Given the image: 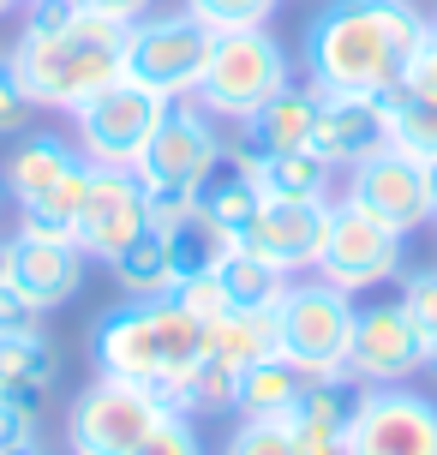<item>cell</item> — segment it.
Instances as JSON below:
<instances>
[{
  "label": "cell",
  "mask_w": 437,
  "mask_h": 455,
  "mask_svg": "<svg viewBox=\"0 0 437 455\" xmlns=\"http://www.w3.org/2000/svg\"><path fill=\"white\" fill-rule=\"evenodd\" d=\"M132 455H204V443H198V432H192V419H186V413H162L156 432L144 437Z\"/></svg>",
  "instance_id": "e575fe53"
},
{
  "label": "cell",
  "mask_w": 437,
  "mask_h": 455,
  "mask_svg": "<svg viewBox=\"0 0 437 455\" xmlns=\"http://www.w3.org/2000/svg\"><path fill=\"white\" fill-rule=\"evenodd\" d=\"M120 54H126V24L115 19H96L78 6V19L60 24V30H43L30 36L19 30L12 36V67L24 78V96L36 108L72 114L84 96H96L102 84L120 78Z\"/></svg>",
  "instance_id": "7a4b0ae2"
},
{
  "label": "cell",
  "mask_w": 437,
  "mask_h": 455,
  "mask_svg": "<svg viewBox=\"0 0 437 455\" xmlns=\"http://www.w3.org/2000/svg\"><path fill=\"white\" fill-rule=\"evenodd\" d=\"M222 455H299V443L288 437L282 419H240V432L228 437Z\"/></svg>",
  "instance_id": "d6a6232c"
},
{
  "label": "cell",
  "mask_w": 437,
  "mask_h": 455,
  "mask_svg": "<svg viewBox=\"0 0 437 455\" xmlns=\"http://www.w3.org/2000/svg\"><path fill=\"white\" fill-rule=\"evenodd\" d=\"M342 198H354L360 210H371V216L390 222L395 234H414V228L437 222L425 162L408 156L401 144H384L377 156L354 162V168H347V192H342Z\"/></svg>",
  "instance_id": "7c38bea8"
},
{
  "label": "cell",
  "mask_w": 437,
  "mask_h": 455,
  "mask_svg": "<svg viewBox=\"0 0 437 455\" xmlns=\"http://www.w3.org/2000/svg\"><path fill=\"white\" fill-rule=\"evenodd\" d=\"M168 299H174V306H186V312H192L198 323H216L222 312H228V294H222V282H216L210 270H198V275H180V282L168 288Z\"/></svg>",
  "instance_id": "1f68e13d"
},
{
  "label": "cell",
  "mask_w": 437,
  "mask_h": 455,
  "mask_svg": "<svg viewBox=\"0 0 437 455\" xmlns=\"http://www.w3.org/2000/svg\"><path fill=\"white\" fill-rule=\"evenodd\" d=\"M150 228V192L132 168H102L91 162V180H84V204H78V228L72 240L84 246V258H115L132 234Z\"/></svg>",
  "instance_id": "5bb4252c"
},
{
  "label": "cell",
  "mask_w": 437,
  "mask_h": 455,
  "mask_svg": "<svg viewBox=\"0 0 437 455\" xmlns=\"http://www.w3.org/2000/svg\"><path fill=\"white\" fill-rule=\"evenodd\" d=\"M78 19V0H24V24L30 36H43V30H60V24Z\"/></svg>",
  "instance_id": "74e56055"
},
{
  "label": "cell",
  "mask_w": 437,
  "mask_h": 455,
  "mask_svg": "<svg viewBox=\"0 0 437 455\" xmlns=\"http://www.w3.org/2000/svg\"><path fill=\"white\" fill-rule=\"evenodd\" d=\"M323 222H330V204H282V198H264L252 228L240 234V246H252L258 258L276 264L282 275H299V270L318 264Z\"/></svg>",
  "instance_id": "e0dca14e"
},
{
  "label": "cell",
  "mask_w": 437,
  "mask_h": 455,
  "mask_svg": "<svg viewBox=\"0 0 437 455\" xmlns=\"http://www.w3.org/2000/svg\"><path fill=\"white\" fill-rule=\"evenodd\" d=\"M84 246L78 240H60V234H30L19 228L12 234V288H19L36 312H54L67 306L78 288H84Z\"/></svg>",
  "instance_id": "2e32d148"
},
{
  "label": "cell",
  "mask_w": 437,
  "mask_h": 455,
  "mask_svg": "<svg viewBox=\"0 0 437 455\" xmlns=\"http://www.w3.org/2000/svg\"><path fill=\"white\" fill-rule=\"evenodd\" d=\"M36 323H43V312H36L12 282H0V336H6V330H36Z\"/></svg>",
  "instance_id": "f35d334b"
},
{
  "label": "cell",
  "mask_w": 437,
  "mask_h": 455,
  "mask_svg": "<svg viewBox=\"0 0 437 455\" xmlns=\"http://www.w3.org/2000/svg\"><path fill=\"white\" fill-rule=\"evenodd\" d=\"M282 0H186L192 19H204L210 30H252V24H270Z\"/></svg>",
  "instance_id": "4dcf8cb0"
},
{
  "label": "cell",
  "mask_w": 437,
  "mask_h": 455,
  "mask_svg": "<svg viewBox=\"0 0 437 455\" xmlns=\"http://www.w3.org/2000/svg\"><path fill=\"white\" fill-rule=\"evenodd\" d=\"M12 6H24V0H0V19H6V12H12Z\"/></svg>",
  "instance_id": "bcb514c9"
},
{
  "label": "cell",
  "mask_w": 437,
  "mask_h": 455,
  "mask_svg": "<svg viewBox=\"0 0 437 455\" xmlns=\"http://www.w3.org/2000/svg\"><path fill=\"white\" fill-rule=\"evenodd\" d=\"M432 24H437V12H432Z\"/></svg>",
  "instance_id": "7dc6e473"
},
{
  "label": "cell",
  "mask_w": 437,
  "mask_h": 455,
  "mask_svg": "<svg viewBox=\"0 0 437 455\" xmlns=\"http://www.w3.org/2000/svg\"><path fill=\"white\" fill-rule=\"evenodd\" d=\"M222 132H216V114H204L192 96H180V102H168V114H162V126L150 132V144H144L139 156V174L144 192L150 198H192L198 186H204V174L222 162Z\"/></svg>",
  "instance_id": "ba28073f"
},
{
  "label": "cell",
  "mask_w": 437,
  "mask_h": 455,
  "mask_svg": "<svg viewBox=\"0 0 437 455\" xmlns=\"http://www.w3.org/2000/svg\"><path fill=\"white\" fill-rule=\"evenodd\" d=\"M425 371L437 378V336H432V347H425Z\"/></svg>",
  "instance_id": "f6af8a7d"
},
{
  "label": "cell",
  "mask_w": 437,
  "mask_h": 455,
  "mask_svg": "<svg viewBox=\"0 0 437 455\" xmlns=\"http://www.w3.org/2000/svg\"><path fill=\"white\" fill-rule=\"evenodd\" d=\"M347 413H354V378H306L294 408L282 413V426L299 443V455H342Z\"/></svg>",
  "instance_id": "d6986e66"
},
{
  "label": "cell",
  "mask_w": 437,
  "mask_h": 455,
  "mask_svg": "<svg viewBox=\"0 0 437 455\" xmlns=\"http://www.w3.org/2000/svg\"><path fill=\"white\" fill-rule=\"evenodd\" d=\"M425 180H432V210H437V162H425Z\"/></svg>",
  "instance_id": "ee69618b"
},
{
  "label": "cell",
  "mask_w": 437,
  "mask_h": 455,
  "mask_svg": "<svg viewBox=\"0 0 437 455\" xmlns=\"http://www.w3.org/2000/svg\"><path fill=\"white\" fill-rule=\"evenodd\" d=\"M282 84H294V54H288V43L270 36V24L216 30L192 102H198L204 114H216V120H246V114L264 108Z\"/></svg>",
  "instance_id": "277c9868"
},
{
  "label": "cell",
  "mask_w": 437,
  "mask_h": 455,
  "mask_svg": "<svg viewBox=\"0 0 437 455\" xmlns=\"http://www.w3.org/2000/svg\"><path fill=\"white\" fill-rule=\"evenodd\" d=\"M156 419H162V402L144 384L96 378V384L78 389V402L67 413V443L72 455H132L156 432Z\"/></svg>",
  "instance_id": "8fae6325"
},
{
  "label": "cell",
  "mask_w": 437,
  "mask_h": 455,
  "mask_svg": "<svg viewBox=\"0 0 437 455\" xmlns=\"http://www.w3.org/2000/svg\"><path fill=\"white\" fill-rule=\"evenodd\" d=\"M84 12H96V19H115V24H139L144 12H156V0H78Z\"/></svg>",
  "instance_id": "60d3db41"
},
{
  "label": "cell",
  "mask_w": 437,
  "mask_h": 455,
  "mask_svg": "<svg viewBox=\"0 0 437 455\" xmlns=\"http://www.w3.org/2000/svg\"><path fill=\"white\" fill-rule=\"evenodd\" d=\"M0 282H12V234H0Z\"/></svg>",
  "instance_id": "b9f144b4"
},
{
  "label": "cell",
  "mask_w": 437,
  "mask_h": 455,
  "mask_svg": "<svg viewBox=\"0 0 437 455\" xmlns=\"http://www.w3.org/2000/svg\"><path fill=\"white\" fill-rule=\"evenodd\" d=\"M210 275L222 282L228 312H270V306L288 294V275H282L276 264H264V258H258L252 246H240V240H228V246L216 251Z\"/></svg>",
  "instance_id": "cb8c5ba5"
},
{
  "label": "cell",
  "mask_w": 437,
  "mask_h": 455,
  "mask_svg": "<svg viewBox=\"0 0 437 455\" xmlns=\"http://www.w3.org/2000/svg\"><path fill=\"white\" fill-rule=\"evenodd\" d=\"M0 455H48V450L36 443V437H24V443H12V450H0Z\"/></svg>",
  "instance_id": "7bdbcfd3"
},
{
  "label": "cell",
  "mask_w": 437,
  "mask_h": 455,
  "mask_svg": "<svg viewBox=\"0 0 437 455\" xmlns=\"http://www.w3.org/2000/svg\"><path fill=\"white\" fill-rule=\"evenodd\" d=\"M24 437H36V413L0 395V450H12V443H24Z\"/></svg>",
  "instance_id": "ab89813d"
},
{
  "label": "cell",
  "mask_w": 437,
  "mask_h": 455,
  "mask_svg": "<svg viewBox=\"0 0 437 455\" xmlns=\"http://www.w3.org/2000/svg\"><path fill=\"white\" fill-rule=\"evenodd\" d=\"M342 455H437V402L408 384H360Z\"/></svg>",
  "instance_id": "30bf717a"
},
{
  "label": "cell",
  "mask_w": 437,
  "mask_h": 455,
  "mask_svg": "<svg viewBox=\"0 0 437 455\" xmlns=\"http://www.w3.org/2000/svg\"><path fill=\"white\" fill-rule=\"evenodd\" d=\"M234 384H240V371H228L216 354H204V360H198V365L180 378V413H186V419H204V413H234Z\"/></svg>",
  "instance_id": "f546056e"
},
{
  "label": "cell",
  "mask_w": 437,
  "mask_h": 455,
  "mask_svg": "<svg viewBox=\"0 0 437 455\" xmlns=\"http://www.w3.org/2000/svg\"><path fill=\"white\" fill-rule=\"evenodd\" d=\"M246 168L264 198H282V204H330V186H336V168L318 156V150H246Z\"/></svg>",
  "instance_id": "603a6c76"
},
{
  "label": "cell",
  "mask_w": 437,
  "mask_h": 455,
  "mask_svg": "<svg viewBox=\"0 0 437 455\" xmlns=\"http://www.w3.org/2000/svg\"><path fill=\"white\" fill-rule=\"evenodd\" d=\"M210 43H216V30H210L204 19H192L186 6L180 12H144L139 24H126L120 78H132V84H144V91L180 102V96H192L198 78H204Z\"/></svg>",
  "instance_id": "8992f818"
},
{
  "label": "cell",
  "mask_w": 437,
  "mask_h": 455,
  "mask_svg": "<svg viewBox=\"0 0 437 455\" xmlns=\"http://www.w3.org/2000/svg\"><path fill=\"white\" fill-rule=\"evenodd\" d=\"M425 347H432V341L408 318L401 299L360 306L354 347H347V378H354V384H408L414 371H425Z\"/></svg>",
  "instance_id": "4fadbf2b"
},
{
  "label": "cell",
  "mask_w": 437,
  "mask_h": 455,
  "mask_svg": "<svg viewBox=\"0 0 437 455\" xmlns=\"http://www.w3.org/2000/svg\"><path fill=\"white\" fill-rule=\"evenodd\" d=\"M401 246H408V234L377 222L354 198H330V222H323V246H318L312 275L360 294V288H377V282L401 275Z\"/></svg>",
  "instance_id": "9c48e42d"
},
{
  "label": "cell",
  "mask_w": 437,
  "mask_h": 455,
  "mask_svg": "<svg viewBox=\"0 0 437 455\" xmlns=\"http://www.w3.org/2000/svg\"><path fill=\"white\" fill-rule=\"evenodd\" d=\"M30 114H36V102L24 96V78H19V67H12V48H0V138H19L24 126H30Z\"/></svg>",
  "instance_id": "836d02e7"
},
{
  "label": "cell",
  "mask_w": 437,
  "mask_h": 455,
  "mask_svg": "<svg viewBox=\"0 0 437 455\" xmlns=\"http://www.w3.org/2000/svg\"><path fill=\"white\" fill-rule=\"evenodd\" d=\"M299 389H306V371H299L288 354H270V360H258V365L240 371L234 413H240V419H282V413L294 408Z\"/></svg>",
  "instance_id": "d4e9b609"
},
{
  "label": "cell",
  "mask_w": 437,
  "mask_h": 455,
  "mask_svg": "<svg viewBox=\"0 0 437 455\" xmlns=\"http://www.w3.org/2000/svg\"><path fill=\"white\" fill-rule=\"evenodd\" d=\"M354 318L360 306L336 282H288V294L276 299V336L282 354L306 371V378H347V347H354Z\"/></svg>",
  "instance_id": "5b68a950"
},
{
  "label": "cell",
  "mask_w": 437,
  "mask_h": 455,
  "mask_svg": "<svg viewBox=\"0 0 437 455\" xmlns=\"http://www.w3.org/2000/svg\"><path fill=\"white\" fill-rule=\"evenodd\" d=\"M156 354H162V378L156 384H180L192 365L210 354V323H198L186 306L162 294L156 299Z\"/></svg>",
  "instance_id": "83f0119b"
},
{
  "label": "cell",
  "mask_w": 437,
  "mask_h": 455,
  "mask_svg": "<svg viewBox=\"0 0 437 455\" xmlns=\"http://www.w3.org/2000/svg\"><path fill=\"white\" fill-rule=\"evenodd\" d=\"M432 19L414 0H323L299 30L306 84L323 96H384L401 84Z\"/></svg>",
  "instance_id": "6da1fadb"
},
{
  "label": "cell",
  "mask_w": 437,
  "mask_h": 455,
  "mask_svg": "<svg viewBox=\"0 0 437 455\" xmlns=\"http://www.w3.org/2000/svg\"><path fill=\"white\" fill-rule=\"evenodd\" d=\"M384 108H390V144L419 162H437V96H408L395 84L384 91Z\"/></svg>",
  "instance_id": "f1b7e54d"
},
{
  "label": "cell",
  "mask_w": 437,
  "mask_h": 455,
  "mask_svg": "<svg viewBox=\"0 0 437 455\" xmlns=\"http://www.w3.org/2000/svg\"><path fill=\"white\" fill-rule=\"evenodd\" d=\"M168 114V96L144 91L132 78H115L96 96H84L72 108V144L84 150V162H102V168H139L150 132Z\"/></svg>",
  "instance_id": "52a82bcc"
},
{
  "label": "cell",
  "mask_w": 437,
  "mask_h": 455,
  "mask_svg": "<svg viewBox=\"0 0 437 455\" xmlns=\"http://www.w3.org/2000/svg\"><path fill=\"white\" fill-rule=\"evenodd\" d=\"M390 144V108L384 96H323L318 126H312V150L330 168H354V162L377 156Z\"/></svg>",
  "instance_id": "ac0fdd59"
},
{
  "label": "cell",
  "mask_w": 437,
  "mask_h": 455,
  "mask_svg": "<svg viewBox=\"0 0 437 455\" xmlns=\"http://www.w3.org/2000/svg\"><path fill=\"white\" fill-rule=\"evenodd\" d=\"M84 180H91V162L60 132H19L12 156L0 168L6 198L19 204V228H30V234H60V240H72V228H78Z\"/></svg>",
  "instance_id": "3957f363"
},
{
  "label": "cell",
  "mask_w": 437,
  "mask_h": 455,
  "mask_svg": "<svg viewBox=\"0 0 437 455\" xmlns=\"http://www.w3.org/2000/svg\"><path fill=\"white\" fill-rule=\"evenodd\" d=\"M0 192H6V186H0Z\"/></svg>",
  "instance_id": "c3c4849f"
},
{
  "label": "cell",
  "mask_w": 437,
  "mask_h": 455,
  "mask_svg": "<svg viewBox=\"0 0 437 455\" xmlns=\"http://www.w3.org/2000/svg\"><path fill=\"white\" fill-rule=\"evenodd\" d=\"M91 354L102 378H126V384H156L162 354H156V299H120L108 306L91 330Z\"/></svg>",
  "instance_id": "9a60e30c"
},
{
  "label": "cell",
  "mask_w": 437,
  "mask_h": 455,
  "mask_svg": "<svg viewBox=\"0 0 437 455\" xmlns=\"http://www.w3.org/2000/svg\"><path fill=\"white\" fill-rule=\"evenodd\" d=\"M258 204H264V192H258L252 168H246V150H222V162H216L204 174V186L192 192V210H198L222 240H240V234L252 228Z\"/></svg>",
  "instance_id": "44dd1931"
},
{
  "label": "cell",
  "mask_w": 437,
  "mask_h": 455,
  "mask_svg": "<svg viewBox=\"0 0 437 455\" xmlns=\"http://www.w3.org/2000/svg\"><path fill=\"white\" fill-rule=\"evenodd\" d=\"M210 354L228 365V371H246V365L282 354L276 306H270V312H222V318L210 323Z\"/></svg>",
  "instance_id": "4316f807"
},
{
  "label": "cell",
  "mask_w": 437,
  "mask_h": 455,
  "mask_svg": "<svg viewBox=\"0 0 437 455\" xmlns=\"http://www.w3.org/2000/svg\"><path fill=\"white\" fill-rule=\"evenodd\" d=\"M108 270H115V282L126 288V299H162L168 288H174V258H168V234L150 222L144 234H132V240H126V246L108 258Z\"/></svg>",
  "instance_id": "484cf974"
},
{
  "label": "cell",
  "mask_w": 437,
  "mask_h": 455,
  "mask_svg": "<svg viewBox=\"0 0 437 455\" xmlns=\"http://www.w3.org/2000/svg\"><path fill=\"white\" fill-rule=\"evenodd\" d=\"M318 84H282L264 108H252L240 120V150H312V126H318Z\"/></svg>",
  "instance_id": "ffe728a7"
},
{
  "label": "cell",
  "mask_w": 437,
  "mask_h": 455,
  "mask_svg": "<svg viewBox=\"0 0 437 455\" xmlns=\"http://www.w3.org/2000/svg\"><path fill=\"white\" fill-rule=\"evenodd\" d=\"M54 378H60V347L43 330H6L0 336V395L6 402L43 413Z\"/></svg>",
  "instance_id": "7402d4cb"
},
{
  "label": "cell",
  "mask_w": 437,
  "mask_h": 455,
  "mask_svg": "<svg viewBox=\"0 0 437 455\" xmlns=\"http://www.w3.org/2000/svg\"><path fill=\"white\" fill-rule=\"evenodd\" d=\"M401 91L408 96H437V24L419 36L414 60H408V72H401Z\"/></svg>",
  "instance_id": "8d00e7d4"
},
{
  "label": "cell",
  "mask_w": 437,
  "mask_h": 455,
  "mask_svg": "<svg viewBox=\"0 0 437 455\" xmlns=\"http://www.w3.org/2000/svg\"><path fill=\"white\" fill-rule=\"evenodd\" d=\"M401 306H408V318L425 330V341L437 336V270H414L401 282Z\"/></svg>",
  "instance_id": "d590c367"
}]
</instances>
